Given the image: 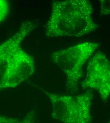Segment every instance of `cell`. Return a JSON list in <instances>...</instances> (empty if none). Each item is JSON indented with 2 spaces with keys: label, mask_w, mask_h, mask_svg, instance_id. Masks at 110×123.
I'll use <instances>...</instances> for the list:
<instances>
[{
  "label": "cell",
  "mask_w": 110,
  "mask_h": 123,
  "mask_svg": "<svg viewBox=\"0 0 110 123\" xmlns=\"http://www.w3.org/2000/svg\"><path fill=\"white\" fill-rule=\"evenodd\" d=\"M93 9L87 0H56L45 27L48 38L79 37L97 30Z\"/></svg>",
  "instance_id": "cell-1"
},
{
  "label": "cell",
  "mask_w": 110,
  "mask_h": 123,
  "mask_svg": "<svg viewBox=\"0 0 110 123\" xmlns=\"http://www.w3.org/2000/svg\"><path fill=\"white\" fill-rule=\"evenodd\" d=\"M99 46L98 43L86 42L55 52L51 55L52 61L65 76L67 90L72 92L78 90L80 80L83 77L84 65Z\"/></svg>",
  "instance_id": "cell-2"
},
{
  "label": "cell",
  "mask_w": 110,
  "mask_h": 123,
  "mask_svg": "<svg viewBox=\"0 0 110 123\" xmlns=\"http://www.w3.org/2000/svg\"><path fill=\"white\" fill-rule=\"evenodd\" d=\"M44 92L51 103L53 119L63 123H92L94 95L90 91L77 95Z\"/></svg>",
  "instance_id": "cell-3"
},
{
  "label": "cell",
  "mask_w": 110,
  "mask_h": 123,
  "mask_svg": "<svg viewBox=\"0 0 110 123\" xmlns=\"http://www.w3.org/2000/svg\"><path fill=\"white\" fill-rule=\"evenodd\" d=\"M84 89L95 90L102 100L110 95V61L104 53L97 52L89 59L85 79L81 83Z\"/></svg>",
  "instance_id": "cell-4"
},
{
  "label": "cell",
  "mask_w": 110,
  "mask_h": 123,
  "mask_svg": "<svg viewBox=\"0 0 110 123\" xmlns=\"http://www.w3.org/2000/svg\"><path fill=\"white\" fill-rule=\"evenodd\" d=\"M35 70L33 57L20 48L12 56L0 76V90L19 86L33 76Z\"/></svg>",
  "instance_id": "cell-5"
},
{
  "label": "cell",
  "mask_w": 110,
  "mask_h": 123,
  "mask_svg": "<svg viewBox=\"0 0 110 123\" xmlns=\"http://www.w3.org/2000/svg\"><path fill=\"white\" fill-rule=\"evenodd\" d=\"M37 26L33 21H24L13 36L0 45V76L12 56L21 48L23 41Z\"/></svg>",
  "instance_id": "cell-6"
},
{
  "label": "cell",
  "mask_w": 110,
  "mask_h": 123,
  "mask_svg": "<svg viewBox=\"0 0 110 123\" xmlns=\"http://www.w3.org/2000/svg\"><path fill=\"white\" fill-rule=\"evenodd\" d=\"M10 6L8 1L0 0V23L3 21L9 12Z\"/></svg>",
  "instance_id": "cell-7"
},
{
  "label": "cell",
  "mask_w": 110,
  "mask_h": 123,
  "mask_svg": "<svg viewBox=\"0 0 110 123\" xmlns=\"http://www.w3.org/2000/svg\"><path fill=\"white\" fill-rule=\"evenodd\" d=\"M101 15L110 16V0H100Z\"/></svg>",
  "instance_id": "cell-8"
},
{
  "label": "cell",
  "mask_w": 110,
  "mask_h": 123,
  "mask_svg": "<svg viewBox=\"0 0 110 123\" xmlns=\"http://www.w3.org/2000/svg\"><path fill=\"white\" fill-rule=\"evenodd\" d=\"M21 120L0 115V123H20Z\"/></svg>",
  "instance_id": "cell-9"
},
{
  "label": "cell",
  "mask_w": 110,
  "mask_h": 123,
  "mask_svg": "<svg viewBox=\"0 0 110 123\" xmlns=\"http://www.w3.org/2000/svg\"><path fill=\"white\" fill-rule=\"evenodd\" d=\"M20 123H37L35 120V118L32 116H29L21 120Z\"/></svg>",
  "instance_id": "cell-10"
},
{
  "label": "cell",
  "mask_w": 110,
  "mask_h": 123,
  "mask_svg": "<svg viewBox=\"0 0 110 123\" xmlns=\"http://www.w3.org/2000/svg\"><path fill=\"white\" fill-rule=\"evenodd\" d=\"M108 123H110V120H109V122H108Z\"/></svg>",
  "instance_id": "cell-11"
}]
</instances>
